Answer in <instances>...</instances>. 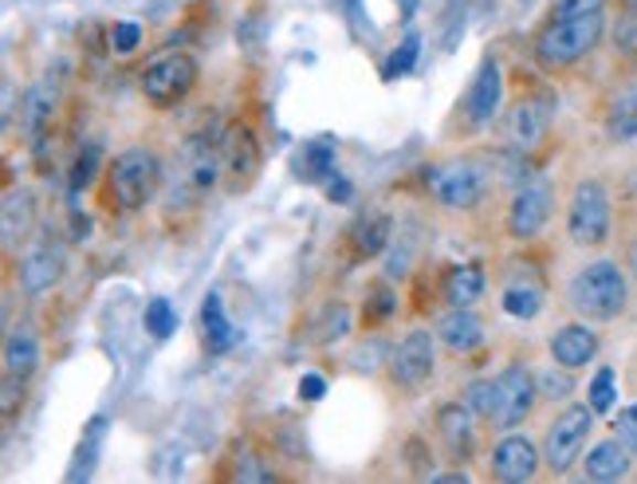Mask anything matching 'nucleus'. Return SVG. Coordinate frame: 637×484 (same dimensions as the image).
<instances>
[{"instance_id":"obj_1","label":"nucleus","mask_w":637,"mask_h":484,"mask_svg":"<svg viewBox=\"0 0 637 484\" xmlns=\"http://www.w3.org/2000/svg\"><path fill=\"white\" fill-rule=\"evenodd\" d=\"M221 138L193 135L185 138V146L178 150V166L173 173H166V209L178 213V209H193L201 198H209L216 186H221Z\"/></svg>"},{"instance_id":"obj_2","label":"nucleus","mask_w":637,"mask_h":484,"mask_svg":"<svg viewBox=\"0 0 637 484\" xmlns=\"http://www.w3.org/2000/svg\"><path fill=\"white\" fill-rule=\"evenodd\" d=\"M606 36V17L602 12H586V17H551V24L535 36V63L543 72H571L575 63H583Z\"/></svg>"},{"instance_id":"obj_3","label":"nucleus","mask_w":637,"mask_h":484,"mask_svg":"<svg viewBox=\"0 0 637 484\" xmlns=\"http://www.w3.org/2000/svg\"><path fill=\"white\" fill-rule=\"evenodd\" d=\"M566 299L586 323H614L629 307V280L618 261H591L575 272Z\"/></svg>"},{"instance_id":"obj_4","label":"nucleus","mask_w":637,"mask_h":484,"mask_svg":"<svg viewBox=\"0 0 637 484\" xmlns=\"http://www.w3.org/2000/svg\"><path fill=\"white\" fill-rule=\"evenodd\" d=\"M166 189V166L150 146H130L107 166V198L123 213H138Z\"/></svg>"},{"instance_id":"obj_5","label":"nucleus","mask_w":637,"mask_h":484,"mask_svg":"<svg viewBox=\"0 0 637 484\" xmlns=\"http://www.w3.org/2000/svg\"><path fill=\"white\" fill-rule=\"evenodd\" d=\"M611 224H614V201L611 189L602 186L598 178H583L571 193V206H566V233L578 249H598V244L611 241Z\"/></svg>"},{"instance_id":"obj_6","label":"nucleus","mask_w":637,"mask_h":484,"mask_svg":"<svg viewBox=\"0 0 637 484\" xmlns=\"http://www.w3.org/2000/svg\"><path fill=\"white\" fill-rule=\"evenodd\" d=\"M594 418H598V413H594L591 402H586V406H566L555 422L548 425V438H543V465H548L555 476L571 473L575 461L583 457L586 441H591V433H594Z\"/></svg>"},{"instance_id":"obj_7","label":"nucleus","mask_w":637,"mask_h":484,"mask_svg":"<svg viewBox=\"0 0 637 484\" xmlns=\"http://www.w3.org/2000/svg\"><path fill=\"white\" fill-rule=\"evenodd\" d=\"M198 60L185 52H173L153 60L142 72V99L150 103L153 111H170L178 103L189 99V91L198 87Z\"/></svg>"},{"instance_id":"obj_8","label":"nucleus","mask_w":637,"mask_h":484,"mask_svg":"<svg viewBox=\"0 0 637 484\" xmlns=\"http://www.w3.org/2000/svg\"><path fill=\"white\" fill-rule=\"evenodd\" d=\"M425 181H429L433 198H437L440 206L465 213V209H473L476 201L485 198L488 173H485V166H476V161H468V158H457V161H445V166H433V170L425 173Z\"/></svg>"},{"instance_id":"obj_9","label":"nucleus","mask_w":637,"mask_h":484,"mask_svg":"<svg viewBox=\"0 0 637 484\" xmlns=\"http://www.w3.org/2000/svg\"><path fill=\"white\" fill-rule=\"evenodd\" d=\"M261 143L244 123H229L221 135V173H225L229 193H244L252 181L261 178Z\"/></svg>"},{"instance_id":"obj_10","label":"nucleus","mask_w":637,"mask_h":484,"mask_svg":"<svg viewBox=\"0 0 637 484\" xmlns=\"http://www.w3.org/2000/svg\"><path fill=\"white\" fill-rule=\"evenodd\" d=\"M551 209H555V186L548 178H531L516 189L512 206H508V233L516 241H531L548 229Z\"/></svg>"},{"instance_id":"obj_11","label":"nucleus","mask_w":637,"mask_h":484,"mask_svg":"<svg viewBox=\"0 0 637 484\" xmlns=\"http://www.w3.org/2000/svg\"><path fill=\"white\" fill-rule=\"evenodd\" d=\"M433 367H437V335H429L425 327L405 335L390 355V378L402 390H422L433 378Z\"/></svg>"},{"instance_id":"obj_12","label":"nucleus","mask_w":637,"mask_h":484,"mask_svg":"<svg viewBox=\"0 0 637 484\" xmlns=\"http://www.w3.org/2000/svg\"><path fill=\"white\" fill-rule=\"evenodd\" d=\"M551 118H555V95L551 91H535V95H523L508 118H503V130H508V143L520 154L535 150L551 130Z\"/></svg>"},{"instance_id":"obj_13","label":"nucleus","mask_w":637,"mask_h":484,"mask_svg":"<svg viewBox=\"0 0 637 484\" xmlns=\"http://www.w3.org/2000/svg\"><path fill=\"white\" fill-rule=\"evenodd\" d=\"M496 386H500V413H496V425L500 430H516V425H523L535 413L539 406V378L531 375L523 362H512V367H503L500 378H496Z\"/></svg>"},{"instance_id":"obj_14","label":"nucleus","mask_w":637,"mask_h":484,"mask_svg":"<svg viewBox=\"0 0 637 484\" xmlns=\"http://www.w3.org/2000/svg\"><path fill=\"white\" fill-rule=\"evenodd\" d=\"M500 103H503L500 63L488 55V60L476 67L473 83H468V95H465V111H460L468 130H485V126H492V118L500 115Z\"/></svg>"},{"instance_id":"obj_15","label":"nucleus","mask_w":637,"mask_h":484,"mask_svg":"<svg viewBox=\"0 0 637 484\" xmlns=\"http://www.w3.org/2000/svg\"><path fill=\"white\" fill-rule=\"evenodd\" d=\"M492 476L503 484H523V481H535L539 465H543V453L535 449V441L520 438V433H508L500 445L492 449Z\"/></svg>"},{"instance_id":"obj_16","label":"nucleus","mask_w":637,"mask_h":484,"mask_svg":"<svg viewBox=\"0 0 637 484\" xmlns=\"http://www.w3.org/2000/svg\"><path fill=\"white\" fill-rule=\"evenodd\" d=\"M437 433H440V441H445V449H449L457 461L473 457V453H476V413L468 410L465 398H460V402L437 406Z\"/></svg>"},{"instance_id":"obj_17","label":"nucleus","mask_w":637,"mask_h":484,"mask_svg":"<svg viewBox=\"0 0 637 484\" xmlns=\"http://www.w3.org/2000/svg\"><path fill=\"white\" fill-rule=\"evenodd\" d=\"M485 332H488L485 319H480L473 307H453V312H445L437 323V339L445 343L453 355H473V350H480L488 339Z\"/></svg>"},{"instance_id":"obj_18","label":"nucleus","mask_w":637,"mask_h":484,"mask_svg":"<svg viewBox=\"0 0 637 484\" xmlns=\"http://www.w3.org/2000/svg\"><path fill=\"white\" fill-rule=\"evenodd\" d=\"M60 280H63V249H55V244H36L20 261V287H24L28 296H47Z\"/></svg>"},{"instance_id":"obj_19","label":"nucleus","mask_w":637,"mask_h":484,"mask_svg":"<svg viewBox=\"0 0 637 484\" xmlns=\"http://www.w3.org/2000/svg\"><path fill=\"white\" fill-rule=\"evenodd\" d=\"M55 111H60V83L55 80H36L28 83L24 99H20V126L28 138H40L52 126Z\"/></svg>"},{"instance_id":"obj_20","label":"nucleus","mask_w":637,"mask_h":484,"mask_svg":"<svg viewBox=\"0 0 637 484\" xmlns=\"http://www.w3.org/2000/svg\"><path fill=\"white\" fill-rule=\"evenodd\" d=\"M347 241H350V252H354V261H374V256H382L386 244L394 241V221H390V213H382V209H367L359 221L350 224Z\"/></svg>"},{"instance_id":"obj_21","label":"nucleus","mask_w":637,"mask_h":484,"mask_svg":"<svg viewBox=\"0 0 637 484\" xmlns=\"http://www.w3.org/2000/svg\"><path fill=\"white\" fill-rule=\"evenodd\" d=\"M594 355H598V335H594V327H586V323H566V327H559V332L551 335V359H555L559 367L578 370L586 367Z\"/></svg>"},{"instance_id":"obj_22","label":"nucleus","mask_w":637,"mask_h":484,"mask_svg":"<svg viewBox=\"0 0 637 484\" xmlns=\"http://www.w3.org/2000/svg\"><path fill=\"white\" fill-rule=\"evenodd\" d=\"M40 359H44V350H40V335L36 327H28V323H20V327H12L9 339H4V375L20 378V382H28V378L40 370Z\"/></svg>"},{"instance_id":"obj_23","label":"nucleus","mask_w":637,"mask_h":484,"mask_svg":"<svg viewBox=\"0 0 637 484\" xmlns=\"http://www.w3.org/2000/svg\"><path fill=\"white\" fill-rule=\"evenodd\" d=\"M201 343H205L209 355H225V350L236 347V327L216 292L201 299Z\"/></svg>"},{"instance_id":"obj_24","label":"nucleus","mask_w":637,"mask_h":484,"mask_svg":"<svg viewBox=\"0 0 637 484\" xmlns=\"http://www.w3.org/2000/svg\"><path fill=\"white\" fill-rule=\"evenodd\" d=\"M0 224H4V244H20L28 233H32V224H36V193L32 189H20L12 186L4 193V209H0Z\"/></svg>"},{"instance_id":"obj_25","label":"nucleus","mask_w":637,"mask_h":484,"mask_svg":"<svg viewBox=\"0 0 637 484\" xmlns=\"http://www.w3.org/2000/svg\"><path fill=\"white\" fill-rule=\"evenodd\" d=\"M634 469V453L622 438L598 441V445L586 453V476L591 481H622Z\"/></svg>"},{"instance_id":"obj_26","label":"nucleus","mask_w":637,"mask_h":484,"mask_svg":"<svg viewBox=\"0 0 637 484\" xmlns=\"http://www.w3.org/2000/svg\"><path fill=\"white\" fill-rule=\"evenodd\" d=\"M440 296L449 307H473L476 299L485 296V269L476 261L468 264H453L440 280Z\"/></svg>"},{"instance_id":"obj_27","label":"nucleus","mask_w":637,"mask_h":484,"mask_svg":"<svg viewBox=\"0 0 637 484\" xmlns=\"http://www.w3.org/2000/svg\"><path fill=\"white\" fill-rule=\"evenodd\" d=\"M103 438H107V418H91V425L83 430L79 453H75V469L67 473V481H87L91 469H95V457H99Z\"/></svg>"},{"instance_id":"obj_28","label":"nucleus","mask_w":637,"mask_h":484,"mask_svg":"<svg viewBox=\"0 0 637 484\" xmlns=\"http://www.w3.org/2000/svg\"><path fill=\"white\" fill-rule=\"evenodd\" d=\"M606 135L614 143H634L637 138V91L614 99V107L606 111Z\"/></svg>"},{"instance_id":"obj_29","label":"nucleus","mask_w":637,"mask_h":484,"mask_svg":"<svg viewBox=\"0 0 637 484\" xmlns=\"http://www.w3.org/2000/svg\"><path fill=\"white\" fill-rule=\"evenodd\" d=\"M503 312L512 315V319H535L543 312V287L539 284H512L503 292Z\"/></svg>"},{"instance_id":"obj_30","label":"nucleus","mask_w":637,"mask_h":484,"mask_svg":"<svg viewBox=\"0 0 637 484\" xmlns=\"http://www.w3.org/2000/svg\"><path fill=\"white\" fill-rule=\"evenodd\" d=\"M465 402L476 418H485V422H496V413H500V386L496 378H476V382L465 386Z\"/></svg>"},{"instance_id":"obj_31","label":"nucleus","mask_w":637,"mask_h":484,"mask_svg":"<svg viewBox=\"0 0 637 484\" xmlns=\"http://www.w3.org/2000/svg\"><path fill=\"white\" fill-rule=\"evenodd\" d=\"M335 143L331 138H319V143L304 146V170H307V181H327L335 178Z\"/></svg>"},{"instance_id":"obj_32","label":"nucleus","mask_w":637,"mask_h":484,"mask_svg":"<svg viewBox=\"0 0 637 484\" xmlns=\"http://www.w3.org/2000/svg\"><path fill=\"white\" fill-rule=\"evenodd\" d=\"M394 312H397V296H394V292H390L386 284L370 287L367 304H362V327H382V323H386Z\"/></svg>"},{"instance_id":"obj_33","label":"nucleus","mask_w":637,"mask_h":484,"mask_svg":"<svg viewBox=\"0 0 637 484\" xmlns=\"http://www.w3.org/2000/svg\"><path fill=\"white\" fill-rule=\"evenodd\" d=\"M142 323H146V332L153 335V339H170L173 332H178V312L170 307V299H150L146 304V315H142Z\"/></svg>"},{"instance_id":"obj_34","label":"nucleus","mask_w":637,"mask_h":484,"mask_svg":"<svg viewBox=\"0 0 637 484\" xmlns=\"http://www.w3.org/2000/svg\"><path fill=\"white\" fill-rule=\"evenodd\" d=\"M586 398H591L594 413H611L614 410V398H618V390H614V367H602L598 375H594Z\"/></svg>"},{"instance_id":"obj_35","label":"nucleus","mask_w":637,"mask_h":484,"mask_svg":"<svg viewBox=\"0 0 637 484\" xmlns=\"http://www.w3.org/2000/svg\"><path fill=\"white\" fill-rule=\"evenodd\" d=\"M99 161H103V150L95 143H87L79 150V158H75L72 166V189L79 193V189H87L91 181H95V173H99Z\"/></svg>"},{"instance_id":"obj_36","label":"nucleus","mask_w":637,"mask_h":484,"mask_svg":"<svg viewBox=\"0 0 637 484\" xmlns=\"http://www.w3.org/2000/svg\"><path fill=\"white\" fill-rule=\"evenodd\" d=\"M138 44H142V28H138L135 20H118V24L110 28V52L130 55Z\"/></svg>"},{"instance_id":"obj_37","label":"nucleus","mask_w":637,"mask_h":484,"mask_svg":"<svg viewBox=\"0 0 637 484\" xmlns=\"http://www.w3.org/2000/svg\"><path fill=\"white\" fill-rule=\"evenodd\" d=\"M571 390H575V382H571V370L559 367V362H555V370L539 375V394H543V398H566Z\"/></svg>"},{"instance_id":"obj_38","label":"nucleus","mask_w":637,"mask_h":484,"mask_svg":"<svg viewBox=\"0 0 637 484\" xmlns=\"http://www.w3.org/2000/svg\"><path fill=\"white\" fill-rule=\"evenodd\" d=\"M417 48H422V40L413 36H405L402 40V48H397L394 55H390V63H386V80H394V75H405L413 67V60H417Z\"/></svg>"},{"instance_id":"obj_39","label":"nucleus","mask_w":637,"mask_h":484,"mask_svg":"<svg viewBox=\"0 0 637 484\" xmlns=\"http://www.w3.org/2000/svg\"><path fill=\"white\" fill-rule=\"evenodd\" d=\"M614 438H622L629 445V453L637 457V402L626 406V410L614 418Z\"/></svg>"},{"instance_id":"obj_40","label":"nucleus","mask_w":637,"mask_h":484,"mask_svg":"<svg viewBox=\"0 0 637 484\" xmlns=\"http://www.w3.org/2000/svg\"><path fill=\"white\" fill-rule=\"evenodd\" d=\"M606 0H555L551 17H586V12H602Z\"/></svg>"},{"instance_id":"obj_41","label":"nucleus","mask_w":637,"mask_h":484,"mask_svg":"<svg viewBox=\"0 0 637 484\" xmlns=\"http://www.w3.org/2000/svg\"><path fill=\"white\" fill-rule=\"evenodd\" d=\"M618 48H622V52H637V12H626V17H622Z\"/></svg>"},{"instance_id":"obj_42","label":"nucleus","mask_w":637,"mask_h":484,"mask_svg":"<svg viewBox=\"0 0 637 484\" xmlns=\"http://www.w3.org/2000/svg\"><path fill=\"white\" fill-rule=\"evenodd\" d=\"M323 394H327V382L319 375H304V378H299V398H304V402H319Z\"/></svg>"},{"instance_id":"obj_43","label":"nucleus","mask_w":637,"mask_h":484,"mask_svg":"<svg viewBox=\"0 0 637 484\" xmlns=\"http://www.w3.org/2000/svg\"><path fill=\"white\" fill-rule=\"evenodd\" d=\"M327 198L339 201V206H347V201L354 198V186H350L347 178H339V173H335V181H331V186H327Z\"/></svg>"},{"instance_id":"obj_44","label":"nucleus","mask_w":637,"mask_h":484,"mask_svg":"<svg viewBox=\"0 0 637 484\" xmlns=\"http://www.w3.org/2000/svg\"><path fill=\"white\" fill-rule=\"evenodd\" d=\"M629 276H634V284H637V236L629 241Z\"/></svg>"},{"instance_id":"obj_45","label":"nucleus","mask_w":637,"mask_h":484,"mask_svg":"<svg viewBox=\"0 0 637 484\" xmlns=\"http://www.w3.org/2000/svg\"><path fill=\"white\" fill-rule=\"evenodd\" d=\"M433 481H449V484H460V481H468V473H433Z\"/></svg>"},{"instance_id":"obj_46","label":"nucleus","mask_w":637,"mask_h":484,"mask_svg":"<svg viewBox=\"0 0 637 484\" xmlns=\"http://www.w3.org/2000/svg\"><path fill=\"white\" fill-rule=\"evenodd\" d=\"M626 4V12H637V0H622Z\"/></svg>"}]
</instances>
